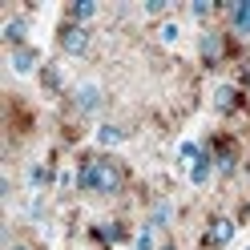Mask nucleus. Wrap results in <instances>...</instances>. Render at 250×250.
Returning a JSON list of instances; mask_svg holds the SVG:
<instances>
[{
	"instance_id": "obj_21",
	"label": "nucleus",
	"mask_w": 250,
	"mask_h": 250,
	"mask_svg": "<svg viewBox=\"0 0 250 250\" xmlns=\"http://www.w3.org/2000/svg\"><path fill=\"white\" fill-rule=\"evenodd\" d=\"M162 250H178V246H174V242H162Z\"/></svg>"
},
{
	"instance_id": "obj_2",
	"label": "nucleus",
	"mask_w": 250,
	"mask_h": 250,
	"mask_svg": "<svg viewBox=\"0 0 250 250\" xmlns=\"http://www.w3.org/2000/svg\"><path fill=\"white\" fill-rule=\"evenodd\" d=\"M89 49H93V28L73 24V21L57 24V53L61 57H85Z\"/></svg>"
},
{
	"instance_id": "obj_22",
	"label": "nucleus",
	"mask_w": 250,
	"mask_h": 250,
	"mask_svg": "<svg viewBox=\"0 0 250 250\" xmlns=\"http://www.w3.org/2000/svg\"><path fill=\"white\" fill-rule=\"evenodd\" d=\"M246 182H250V162H246Z\"/></svg>"
},
{
	"instance_id": "obj_4",
	"label": "nucleus",
	"mask_w": 250,
	"mask_h": 250,
	"mask_svg": "<svg viewBox=\"0 0 250 250\" xmlns=\"http://www.w3.org/2000/svg\"><path fill=\"white\" fill-rule=\"evenodd\" d=\"M198 57H202V65H206V69H218V65H222V57H226V33H218V28H202Z\"/></svg>"
},
{
	"instance_id": "obj_19",
	"label": "nucleus",
	"mask_w": 250,
	"mask_h": 250,
	"mask_svg": "<svg viewBox=\"0 0 250 250\" xmlns=\"http://www.w3.org/2000/svg\"><path fill=\"white\" fill-rule=\"evenodd\" d=\"M44 182H49V169H44L41 162H37V166H28V186H44Z\"/></svg>"
},
{
	"instance_id": "obj_13",
	"label": "nucleus",
	"mask_w": 250,
	"mask_h": 250,
	"mask_svg": "<svg viewBox=\"0 0 250 250\" xmlns=\"http://www.w3.org/2000/svg\"><path fill=\"white\" fill-rule=\"evenodd\" d=\"M125 137H129V133H125L121 125H113V121H101L97 125V149H105V153H113Z\"/></svg>"
},
{
	"instance_id": "obj_1",
	"label": "nucleus",
	"mask_w": 250,
	"mask_h": 250,
	"mask_svg": "<svg viewBox=\"0 0 250 250\" xmlns=\"http://www.w3.org/2000/svg\"><path fill=\"white\" fill-rule=\"evenodd\" d=\"M125 186H129V166H125L117 153H85L81 166H77V190L85 198H121Z\"/></svg>"
},
{
	"instance_id": "obj_23",
	"label": "nucleus",
	"mask_w": 250,
	"mask_h": 250,
	"mask_svg": "<svg viewBox=\"0 0 250 250\" xmlns=\"http://www.w3.org/2000/svg\"><path fill=\"white\" fill-rule=\"evenodd\" d=\"M246 250H250V246H246Z\"/></svg>"
},
{
	"instance_id": "obj_12",
	"label": "nucleus",
	"mask_w": 250,
	"mask_h": 250,
	"mask_svg": "<svg viewBox=\"0 0 250 250\" xmlns=\"http://www.w3.org/2000/svg\"><path fill=\"white\" fill-rule=\"evenodd\" d=\"M238 105H242V89H238V85L226 81V85L214 89V109H218V113H234Z\"/></svg>"
},
{
	"instance_id": "obj_15",
	"label": "nucleus",
	"mask_w": 250,
	"mask_h": 250,
	"mask_svg": "<svg viewBox=\"0 0 250 250\" xmlns=\"http://www.w3.org/2000/svg\"><path fill=\"white\" fill-rule=\"evenodd\" d=\"M222 8L226 4H210V0H190V4H186V12H190L194 21H202V24H206L210 17H222Z\"/></svg>"
},
{
	"instance_id": "obj_3",
	"label": "nucleus",
	"mask_w": 250,
	"mask_h": 250,
	"mask_svg": "<svg viewBox=\"0 0 250 250\" xmlns=\"http://www.w3.org/2000/svg\"><path fill=\"white\" fill-rule=\"evenodd\" d=\"M234 238H238V222L230 214H214L202 230V250H226Z\"/></svg>"
},
{
	"instance_id": "obj_7",
	"label": "nucleus",
	"mask_w": 250,
	"mask_h": 250,
	"mask_svg": "<svg viewBox=\"0 0 250 250\" xmlns=\"http://www.w3.org/2000/svg\"><path fill=\"white\" fill-rule=\"evenodd\" d=\"M222 21H226V33L238 37V41H250V0H234V4L222 8Z\"/></svg>"
},
{
	"instance_id": "obj_14",
	"label": "nucleus",
	"mask_w": 250,
	"mask_h": 250,
	"mask_svg": "<svg viewBox=\"0 0 250 250\" xmlns=\"http://www.w3.org/2000/svg\"><path fill=\"white\" fill-rule=\"evenodd\" d=\"M182 21H174V17H166V21H158V41L166 44V49H178L182 44Z\"/></svg>"
},
{
	"instance_id": "obj_20",
	"label": "nucleus",
	"mask_w": 250,
	"mask_h": 250,
	"mask_svg": "<svg viewBox=\"0 0 250 250\" xmlns=\"http://www.w3.org/2000/svg\"><path fill=\"white\" fill-rule=\"evenodd\" d=\"M4 250H37V246H33V242H8Z\"/></svg>"
},
{
	"instance_id": "obj_16",
	"label": "nucleus",
	"mask_w": 250,
	"mask_h": 250,
	"mask_svg": "<svg viewBox=\"0 0 250 250\" xmlns=\"http://www.w3.org/2000/svg\"><path fill=\"white\" fill-rule=\"evenodd\" d=\"M133 250H162V246H158V230H153L149 222L133 234Z\"/></svg>"
},
{
	"instance_id": "obj_6",
	"label": "nucleus",
	"mask_w": 250,
	"mask_h": 250,
	"mask_svg": "<svg viewBox=\"0 0 250 250\" xmlns=\"http://www.w3.org/2000/svg\"><path fill=\"white\" fill-rule=\"evenodd\" d=\"M8 57V69H12V77H37L44 65H41V49L37 44H24V49H12V53H4Z\"/></svg>"
},
{
	"instance_id": "obj_8",
	"label": "nucleus",
	"mask_w": 250,
	"mask_h": 250,
	"mask_svg": "<svg viewBox=\"0 0 250 250\" xmlns=\"http://www.w3.org/2000/svg\"><path fill=\"white\" fill-rule=\"evenodd\" d=\"M101 101H105V93H101L97 81H81V85L73 89V109H77L81 117H93V113L101 109Z\"/></svg>"
},
{
	"instance_id": "obj_10",
	"label": "nucleus",
	"mask_w": 250,
	"mask_h": 250,
	"mask_svg": "<svg viewBox=\"0 0 250 250\" xmlns=\"http://www.w3.org/2000/svg\"><path fill=\"white\" fill-rule=\"evenodd\" d=\"M101 17V4L97 0H73V4H65V12H61V21H73V24H93Z\"/></svg>"
},
{
	"instance_id": "obj_18",
	"label": "nucleus",
	"mask_w": 250,
	"mask_h": 250,
	"mask_svg": "<svg viewBox=\"0 0 250 250\" xmlns=\"http://www.w3.org/2000/svg\"><path fill=\"white\" fill-rule=\"evenodd\" d=\"M146 17L166 21V17H169V0H146Z\"/></svg>"
},
{
	"instance_id": "obj_11",
	"label": "nucleus",
	"mask_w": 250,
	"mask_h": 250,
	"mask_svg": "<svg viewBox=\"0 0 250 250\" xmlns=\"http://www.w3.org/2000/svg\"><path fill=\"white\" fill-rule=\"evenodd\" d=\"M210 149H214V166H218V174L230 178L234 169H238V142H230V137H226V142H218V146H210Z\"/></svg>"
},
{
	"instance_id": "obj_9",
	"label": "nucleus",
	"mask_w": 250,
	"mask_h": 250,
	"mask_svg": "<svg viewBox=\"0 0 250 250\" xmlns=\"http://www.w3.org/2000/svg\"><path fill=\"white\" fill-rule=\"evenodd\" d=\"M0 44H4V53L33 44V41H28V21H24V17H8L4 24H0Z\"/></svg>"
},
{
	"instance_id": "obj_5",
	"label": "nucleus",
	"mask_w": 250,
	"mask_h": 250,
	"mask_svg": "<svg viewBox=\"0 0 250 250\" xmlns=\"http://www.w3.org/2000/svg\"><path fill=\"white\" fill-rule=\"evenodd\" d=\"M214 174H218V166H214V149L210 146H202V153L186 166V178H190V186L194 190H206V186L214 182Z\"/></svg>"
},
{
	"instance_id": "obj_17",
	"label": "nucleus",
	"mask_w": 250,
	"mask_h": 250,
	"mask_svg": "<svg viewBox=\"0 0 250 250\" xmlns=\"http://www.w3.org/2000/svg\"><path fill=\"white\" fill-rule=\"evenodd\" d=\"M169 222H174V206H169V202H158L153 214H149V226H153V230H166Z\"/></svg>"
}]
</instances>
